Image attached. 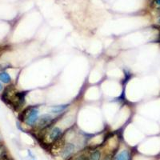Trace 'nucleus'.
<instances>
[{"mask_svg": "<svg viewBox=\"0 0 160 160\" xmlns=\"http://www.w3.org/2000/svg\"><path fill=\"white\" fill-rule=\"evenodd\" d=\"M57 118L58 116H55L52 114H42L38 118V122L35 127H36L39 131H43V130L49 129L57 120Z\"/></svg>", "mask_w": 160, "mask_h": 160, "instance_id": "f03ea898", "label": "nucleus"}, {"mask_svg": "<svg viewBox=\"0 0 160 160\" xmlns=\"http://www.w3.org/2000/svg\"><path fill=\"white\" fill-rule=\"evenodd\" d=\"M68 104H63V105H57V106H54L51 107V114H52L55 116H60L63 114L64 112L66 111V109L68 108Z\"/></svg>", "mask_w": 160, "mask_h": 160, "instance_id": "39448f33", "label": "nucleus"}, {"mask_svg": "<svg viewBox=\"0 0 160 160\" xmlns=\"http://www.w3.org/2000/svg\"><path fill=\"white\" fill-rule=\"evenodd\" d=\"M155 4L158 6H160V0H155Z\"/></svg>", "mask_w": 160, "mask_h": 160, "instance_id": "9b49d317", "label": "nucleus"}, {"mask_svg": "<svg viewBox=\"0 0 160 160\" xmlns=\"http://www.w3.org/2000/svg\"><path fill=\"white\" fill-rule=\"evenodd\" d=\"M0 160H10V159H9L7 154H4L2 156H0Z\"/></svg>", "mask_w": 160, "mask_h": 160, "instance_id": "9d476101", "label": "nucleus"}, {"mask_svg": "<svg viewBox=\"0 0 160 160\" xmlns=\"http://www.w3.org/2000/svg\"><path fill=\"white\" fill-rule=\"evenodd\" d=\"M0 81L3 82V83H10L11 82V78H10V74L5 71L0 72Z\"/></svg>", "mask_w": 160, "mask_h": 160, "instance_id": "6e6552de", "label": "nucleus"}, {"mask_svg": "<svg viewBox=\"0 0 160 160\" xmlns=\"http://www.w3.org/2000/svg\"><path fill=\"white\" fill-rule=\"evenodd\" d=\"M158 23H159V24L160 25V18H159V20H158Z\"/></svg>", "mask_w": 160, "mask_h": 160, "instance_id": "ddd939ff", "label": "nucleus"}, {"mask_svg": "<svg viewBox=\"0 0 160 160\" xmlns=\"http://www.w3.org/2000/svg\"><path fill=\"white\" fill-rule=\"evenodd\" d=\"M102 158V153L99 150H94L91 151L88 155V160H100Z\"/></svg>", "mask_w": 160, "mask_h": 160, "instance_id": "0eeeda50", "label": "nucleus"}, {"mask_svg": "<svg viewBox=\"0 0 160 160\" xmlns=\"http://www.w3.org/2000/svg\"><path fill=\"white\" fill-rule=\"evenodd\" d=\"M69 160H88V155L81 153L75 156H72Z\"/></svg>", "mask_w": 160, "mask_h": 160, "instance_id": "1a4fd4ad", "label": "nucleus"}, {"mask_svg": "<svg viewBox=\"0 0 160 160\" xmlns=\"http://www.w3.org/2000/svg\"><path fill=\"white\" fill-rule=\"evenodd\" d=\"M39 111L37 107H29L25 111L22 112L20 115V119L25 122L29 127H35L38 120Z\"/></svg>", "mask_w": 160, "mask_h": 160, "instance_id": "f257e3e1", "label": "nucleus"}, {"mask_svg": "<svg viewBox=\"0 0 160 160\" xmlns=\"http://www.w3.org/2000/svg\"><path fill=\"white\" fill-rule=\"evenodd\" d=\"M76 150V146L73 142H67L62 147L60 155L63 159H70Z\"/></svg>", "mask_w": 160, "mask_h": 160, "instance_id": "20e7f679", "label": "nucleus"}, {"mask_svg": "<svg viewBox=\"0 0 160 160\" xmlns=\"http://www.w3.org/2000/svg\"><path fill=\"white\" fill-rule=\"evenodd\" d=\"M3 91V86H2V84L0 83V92Z\"/></svg>", "mask_w": 160, "mask_h": 160, "instance_id": "f8f14e48", "label": "nucleus"}, {"mask_svg": "<svg viewBox=\"0 0 160 160\" xmlns=\"http://www.w3.org/2000/svg\"><path fill=\"white\" fill-rule=\"evenodd\" d=\"M131 154L128 150H122L115 155L113 160H130Z\"/></svg>", "mask_w": 160, "mask_h": 160, "instance_id": "423d86ee", "label": "nucleus"}, {"mask_svg": "<svg viewBox=\"0 0 160 160\" xmlns=\"http://www.w3.org/2000/svg\"><path fill=\"white\" fill-rule=\"evenodd\" d=\"M63 136V131L59 127H51L46 134V138L51 143L59 142Z\"/></svg>", "mask_w": 160, "mask_h": 160, "instance_id": "7ed1b4c3", "label": "nucleus"}]
</instances>
